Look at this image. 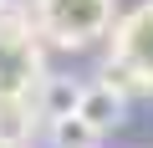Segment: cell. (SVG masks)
Segmentation results:
<instances>
[{"instance_id":"6da1fadb","label":"cell","mask_w":153,"mask_h":148,"mask_svg":"<svg viewBox=\"0 0 153 148\" xmlns=\"http://www.w3.org/2000/svg\"><path fill=\"white\" fill-rule=\"evenodd\" d=\"M102 77L112 87H123L128 97L153 92V0H143L138 10H128V16L112 21Z\"/></svg>"},{"instance_id":"7a4b0ae2","label":"cell","mask_w":153,"mask_h":148,"mask_svg":"<svg viewBox=\"0 0 153 148\" xmlns=\"http://www.w3.org/2000/svg\"><path fill=\"white\" fill-rule=\"evenodd\" d=\"M31 21H36L41 41H51L61 51H82L112 31L117 0H31Z\"/></svg>"},{"instance_id":"3957f363","label":"cell","mask_w":153,"mask_h":148,"mask_svg":"<svg viewBox=\"0 0 153 148\" xmlns=\"http://www.w3.org/2000/svg\"><path fill=\"white\" fill-rule=\"evenodd\" d=\"M41 61H46V51H41L36 21L21 10H0V97L36 92V82L46 77Z\"/></svg>"},{"instance_id":"277c9868","label":"cell","mask_w":153,"mask_h":148,"mask_svg":"<svg viewBox=\"0 0 153 148\" xmlns=\"http://www.w3.org/2000/svg\"><path fill=\"white\" fill-rule=\"evenodd\" d=\"M76 112H82L97 133H112V128L128 118V92H123V87H112L107 77L82 82V102H76Z\"/></svg>"},{"instance_id":"5b68a950","label":"cell","mask_w":153,"mask_h":148,"mask_svg":"<svg viewBox=\"0 0 153 148\" xmlns=\"http://www.w3.org/2000/svg\"><path fill=\"white\" fill-rule=\"evenodd\" d=\"M41 123H46V118H41V107H36L31 92L0 97V143H31Z\"/></svg>"},{"instance_id":"8992f818","label":"cell","mask_w":153,"mask_h":148,"mask_svg":"<svg viewBox=\"0 0 153 148\" xmlns=\"http://www.w3.org/2000/svg\"><path fill=\"white\" fill-rule=\"evenodd\" d=\"M36 107H41V118L51 123V118H66V112H76V102H82V82H76V77H51V71H46V77L36 82Z\"/></svg>"},{"instance_id":"52a82bcc","label":"cell","mask_w":153,"mask_h":148,"mask_svg":"<svg viewBox=\"0 0 153 148\" xmlns=\"http://www.w3.org/2000/svg\"><path fill=\"white\" fill-rule=\"evenodd\" d=\"M46 138L61 143V148H87V143H97L102 133H97L82 112H66V118H51V123H46Z\"/></svg>"},{"instance_id":"ba28073f","label":"cell","mask_w":153,"mask_h":148,"mask_svg":"<svg viewBox=\"0 0 153 148\" xmlns=\"http://www.w3.org/2000/svg\"><path fill=\"white\" fill-rule=\"evenodd\" d=\"M0 10H5V0H0Z\"/></svg>"}]
</instances>
